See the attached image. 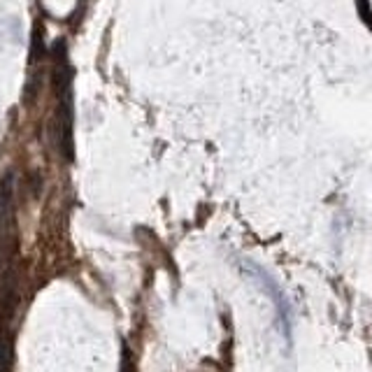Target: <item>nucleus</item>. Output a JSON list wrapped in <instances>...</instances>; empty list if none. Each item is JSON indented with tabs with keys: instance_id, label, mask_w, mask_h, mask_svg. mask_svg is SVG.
Instances as JSON below:
<instances>
[{
	"instance_id": "obj_1",
	"label": "nucleus",
	"mask_w": 372,
	"mask_h": 372,
	"mask_svg": "<svg viewBox=\"0 0 372 372\" xmlns=\"http://www.w3.org/2000/svg\"><path fill=\"white\" fill-rule=\"evenodd\" d=\"M0 372H12V351L5 338H0Z\"/></svg>"
}]
</instances>
